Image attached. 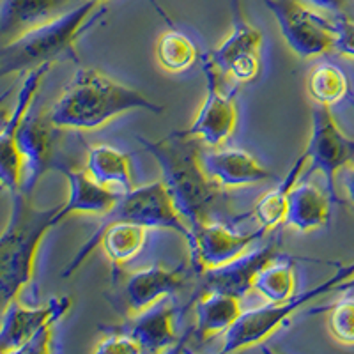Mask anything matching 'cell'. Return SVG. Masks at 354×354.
<instances>
[{"instance_id": "cell-1", "label": "cell", "mask_w": 354, "mask_h": 354, "mask_svg": "<svg viewBox=\"0 0 354 354\" xmlns=\"http://www.w3.org/2000/svg\"><path fill=\"white\" fill-rule=\"evenodd\" d=\"M131 110L160 115L165 109L137 88L119 84L97 69L80 68L48 115L57 128L91 131Z\"/></svg>"}, {"instance_id": "cell-2", "label": "cell", "mask_w": 354, "mask_h": 354, "mask_svg": "<svg viewBox=\"0 0 354 354\" xmlns=\"http://www.w3.org/2000/svg\"><path fill=\"white\" fill-rule=\"evenodd\" d=\"M138 142L160 167L161 181L192 234L207 221L218 195V185L202 167L201 142L177 131L160 140L138 137Z\"/></svg>"}, {"instance_id": "cell-3", "label": "cell", "mask_w": 354, "mask_h": 354, "mask_svg": "<svg viewBox=\"0 0 354 354\" xmlns=\"http://www.w3.org/2000/svg\"><path fill=\"white\" fill-rule=\"evenodd\" d=\"M106 12L105 6L84 0L17 39L0 44V78L57 61H77V41Z\"/></svg>"}, {"instance_id": "cell-4", "label": "cell", "mask_w": 354, "mask_h": 354, "mask_svg": "<svg viewBox=\"0 0 354 354\" xmlns=\"http://www.w3.org/2000/svg\"><path fill=\"white\" fill-rule=\"evenodd\" d=\"M57 207H37L32 195L11 194V213L0 234V317L8 305L18 299L34 277L37 250L44 236L57 225Z\"/></svg>"}, {"instance_id": "cell-5", "label": "cell", "mask_w": 354, "mask_h": 354, "mask_svg": "<svg viewBox=\"0 0 354 354\" xmlns=\"http://www.w3.org/2000/svg\"><path fill=\"white\" fill-rule=\"evenodd\" d=\"M351 274H354V264L340 266L328 280L317 283L305 292L294 294L287 301L268 303V305L257 306V308L243 310L238 321L234 322L225 333L221 353H234V351H241L250 346H255V344L264 342L266 338L273 335L283 322L289 321L306 303L314 301L315 298H321L328 292H333L335 287L347 280Z\"/></svg>"}, {"instance_id": "cell-6", "label": "cell", "mask_w": 354, "mask_h": 354, "mask_svg": "<svg viewBox=\"0 0 354 354\" xmlns=\"http://www.w3.org/2000/svg\"><path fill=\"white\" fill-rule=\"evenodd\" d=\"M113 221H131L147 229H169L188 239L189 230L177 213L163 181L131 188L119 195L110 211H106L96 229L110 225Z\"/></svg>"}, {"instance_id": "cell-7", "label": "cell", "mask_w": 354, "mask_h": 354, "mask_svg": "<svg viewBox=\"0 0 354 354\" xmlns=\"http://www.w3.org/2000/svg\"><path fill=\"white\" fill-rule=\"evenodd\" d=\"M303 153L308 165L306 176L312 172H321L326 179L330 201L340 202L335 181L338 170L354 163V138L344 135L342 129L338 128L330 112V106L315 105L312 109L310 138Z\"/></svg>"}, {"instance_id": "cell-8", "label": "cell", "mask_w": 354, "mask_h": 354, "mask_svg": "<svg viewBox=\"0 0 354 354\" xmlns=\"http://www.w3.org/2000/svg\"><path fill=\"white\" fill-rule=\"evenodd\" d=\"M201 61L205 77V100L198 109L194 122L177 133L195 138L209 147H220L223 142L229 140L236 129L238 109H236L232 94L223 87V82L227 78L211 62L209 55L204 53Z\"/></svg>"}, {"instance_id": "cell-9", "label": "cell", "mask_w": 354, "mask_h": 354, "mask_svg": "<svg viewBox=\"0 0 354 354\" xmlns=\"http://www.w3.org/2000/svg\"><path fill=\"white\" fill-rule=\"evenodd\" d=\"M61 128L50 121L48 113L36 106V100L27 110L18 128V149L21 154V192L32 195L41 177L57 169V138Z\"/></svg>"}, {"instance_id": "cell-10", "label": "cell", "mask_w": 354, "mask_h": 354, "mask_svg": "<svg viewBox=\"0 0 354 354\" xmlns=\"http://www.w3.org/2000/svg\"><path fill=\"white\" fill-rule=\"evenodd\" d=\"M280 34L299 57H315L333 48V24L299 0H264Z\"/></svg>"}, {"instance_id": "cell-11", "label": "cell", "mask_w": 354, "mask_h": 354, "mask_svg": "<svg viewBox=\"0 0 354 354\" xmlns=\"http://www.w3.org/2000/svg\"><path fill=\"white\" fill-rule=\"evenodd\" d=\"M230 11L232 32L207 55L223 77L238 84H248L254 82L261 71L262 34L243 17L239 0L230 2Z\"/></svg>"}, {"instance_id": "cell-12", "label": "cell", "mask_w": 354, "mask_h": 354, "mask_svg": "<svg viewBox=\"0 0 354 354\" xmlns=\"http://www.w3.org/2000/svg\"><path fill=\"white\" fill-rule=\"evenodd\" d=\"M266 232L268 230L264 227L254 230V232H236L221 223L205 221L198 229L192 230L189 238L186 239L192 268L195 273L201 274L205 270L227 264L232 259L245 254L246 250L255 241H259Z\"/></svg>"}, {"instance_id": "cell-13", "label": "cell", "mask_w": 354, "mask_h": 354, "mask_svg": "<svg viewBox=\"0 0 354 354\" xmlns=\"http://www.w3.org/2000/svg\"><path fill=\"white\" fill-rule=\"evenodd\" d=\"M52 64H43L27 73L24 84L17 96V105L9 113L8 121L0 128V188H6L9 194H17L21 188V154L18 149V128L37 97L41 82L46 77Z\"/></svg>"}, {"instance_id": "cell-14", "label": "cell", "mask_w": 354, "mask_h": 354, "mask_svg": "<svg viewBox=\"0 0 354 354\" xmlns=\"http://www.w3.org/2000/svg\"><path fill=\"white\" fill-rule=\"evenodd\" d=\"M69 308L68 296L52 298L41 306H25L18 299L11 301L0 317V353H20L44 324L59 322Z\"/></svg>"}, {"instance_id": "cell-15", "label": "cell", "mask_w": 354, "mask_h": 354, "mask_svg": "<svg viewBox=\"0 0 354 354\" xmlns=\"http://www.w3.org/2000/svg\"><path fill=\"white\" fill-rule=\"evenodd\" d=\"M278 255H280L278 243L273 241L255 252L248 254L245 252L227 264L202 271L198 274L201 283L197 292H223L241 299L250 290H254V282L259 271Z\"/></svg>"}, {"instance_id": "cell-16", "label": "cell", "mask_w": 354, "mask_h": 354, "mask_svg": "<svg viewBox=\"0 0 354 354\" xmlns=\"http://www.w3.org/2000/svg\"><path fill=\"white\" fill-rule=\"evenodd\" d=\"M186 286V271L183 268L151 266L147 270L135 271L122 286V301L131 315L144 312L161 299L174 296Z\"/></svg>"}, {"instance_id": "cell-17", "label": "cell", "mask_w": 354, "mask_h": 354, "mask_svg": "<svg viewBox=\"0 0 354 354\" xmlns=\"http://www.w3.org/2000/svg\"><path fill=\"white\" fill-rule=\"evenodd\" d=\"M57 170L64 174L66 181H68V198H66L64 204L59 205V211L55 214L57 223L77 213H91L103 216L106 211L112 209L119 195H121L113 189L97 185L85 169H77L66 161L59 163Z\"/></svg>"}, {"instance_id": "cell-18", "label": "cell", "mask_w": 354, "mask_h": 354, "mask_svg": "<svg viewBox=\"0 0 354 354\" xmlns=\"http://www.w3.org/2000/svg\"><path fill=\"white\" fill-rule=\"evenodd\" d=\"M202 167L205 174L225 188H238L257 183L277 179L271 170L262 167L250 153L243 149H220L201 153Z\"/></svg>"}, {"instance_id": "cell-19", "label": "cell", "mask_w": 354, "mask_h": 354, "mask_svg": "<svg viewBox=\"0 0 354 354\" xmlns=\"http://www.w3.org/2000/svg\"><path fill=\"white\" fill-rule=\"evenodd\" d=\"M73 0H4L0 4V44L59 17Z\"/></svg>"}, {"instance_id": "cell-20", "label": "cell", "mask_w": 354, "mask_h": 354, "mask_svg": "<svg viewBox=\"0 0 354 354\" xmlns=\"http://www.w3.org/2000/svg\"><path fill=\"white\" fill-rule=\"evenodd\" d=\"M195 326L192 337L197 344L227 333L241 315V299L223 292H197L194 299Z\"/></svg>"}, {"instance_id": "cell-21", "label": "cell", "mask_w": 354, "mask_h": 354, "mask_svg": "<svg viewBox=\"0 0 354 354\" xmlns=\"http://www.w3.org/2000/svg\"><path fill=\"white\" fill-rule=\"evenodd\" d=\"M126 333L131 335L140 346L142 353H160L177 342L174 319H176V306L169 299H161L153 306L145 308L137 315H131Z\"/></svg>"}, {"instance_id": "cell-22", "label": "cell", "mask_w": 354, "mask_h": 354, "mask_svg": "<svg viewBox=\"0 0 354 354\" xmlns=\"http://www.w3.org/2000/svg\"><path fill=\"white\" fill-rule=\"evenodd\" d=\"M330 220V197L317 186L298 181L287 195V211L283 225L298 232L321 229Z\"/></svg>"}, {"instance_id": "cell-23", "label": "cell", "mask_w": 354, "mask_h": 354, "mask_svg": "<svg viewBox=\"0 0 354 354\" xmlns=\"http://www.w3.org/2000/svg\"><path fill=\"white\" fill-rule=\"evenodd\" d=\"M85 170L97 185L126 194L133 188L131 161L128 154L112 145H93L87 149Z\"/></svg>"}, {"instance_id": "cell-24", "label": "cell", "mask_w": 354, "mask_h": 354, "mask_svg": "<svg viewBox=\"0 0 354 354\" xmlns=\"http://www.w3.org/2000/svg\"><path fill=\"white\" fill-rule=\"evenodd\" d=\"M305 167L306 156L305 153H301L298 156V160L294 161V165L290 167L289 172H287L286 179H283L277 188L266 192V194L259 198V202L255 204L254 209H252V214L255 216L259 225L264 227L266 230H270L277 229L278 225H282L283 221H286L287 195H289L290 188L299 181V177H301Z\"/></svg>"}, {"instance_id": "cell-25", "label": "cell", "mask_w": 354, "mask_h": 354, "mask_svg": "<svg viewBox=\"0 0 354 354\" xmlns=\"http://www.w3.org/2000/svg\"><path fill=\"white\" fill-rule=\"evenodd\" d=\"M306 93L315 105L333 106L347 96L349 80L333 62H319L306 75Z\"/></svg>"}, {"instance_id": "cell-26", "label": "cell", "mask_w": 354, "mask_h": 354, "mask_svg": "<svg viewBox=\"0 0 354 354\" xmlns=\"http://www.w3.org/2000/svg\"><path fill=\"white\" fill-rule=\"evenodd\" d=\"M254 290L270 303L287 301L296 290V271L290 259L278 255L259 271Z\"/></svg>"}, {"instance_id": "cell-27", "label": "cell", "mask_w": 354, "mask_h": 354, "mask_svg": "<svg viewBox=\"0 0 354 354\" xmlns=\"http://www.w3.org/2000/svg\"><path fill=\"white\" fill-rule=\"evenodd\" d=\"M158 64L169 73H183L201 59L195 43L186 34L170 28L158 37Z\"/></svg>"}, {"instance_id": "cell-28", "label": "cell", "mask_w": 354, "mask_h": 354, "mask_svg": "<svg viewBox=\"0 0 354 354\" xmlns=\"http://www.w3.org/2000/svg\"><path fill=\"white\" fill-rule=\"evenodd\" d=\"M328 328L337 342L354 346V296L330 306Z\"/></svg>"}, {"instance_id": "cell-29", "label": "cell", "mask_w": 354, "mask_h": 354, "mask_svg": "<svg viewBox=\"0 0 354 354\" xmlns=\"http://www.w3.org/2000/svg\"><path fill=\"white\" fill-rule=\"evenodd\" d=\"M333 24V50L340 55L354 57V20L337 15Z\"/></svg>"}, {"instance_id": "cell-30", "label": "cell", "mask_w": 354, "mask_h": 354, "mask_svg": "<svg viewBox=\"0 0 354 354\" xmlns=\"http://www.w3.org/2000/svg\"><path fill=\"white\" fill-rule=\"evenodd\" d=\"M94 353H110V354H115V353H126V354H137L142 353L140 346L135 338L131 337L129 333H126L124 330L121 331H115V333L109 335L105 337L103 340L97 342V346L94 347Z\"/></svg>"}, {"instance_id": "cell-31", "label": "cell", "mask_w": 354, "mask_h": 354, "mask_svg": "<svg viewBox=\"0 0 354 354\" xmlns=\"http://www.w3.org/2000/svg\"><path fill=\"white\" fill-rule=\"evenodd\" d=\"M57 322H48L44 324L36 335H34L24 347H21L20 353H50L52 351V340H53V328H55Z\"/></svg>"}, {"instance_id": "cell-32", "label": "cell", "mask_w": 354, "mask_h": 354, "mask_svg": "<svg viewBox=\"0 0 354 354\" xmlns=\"http://www.w3.org/2000/svg\"><path fill=\"white\" fill-rule=\"evenodd\" d=\"M306 4L312 6L315 9H321L324 12H331V15H344L347 0H305Z\"/></svg>"}, {"instance_id": "cell-33", "label": "cell", "mask_w": 354, "mask_h": 354, "mask_svg": "<svg viewBox=\"0 0 354 354\" xmlns=\"http://www.w3.org/2000/svg\"><path fill=\"white\" fill-rule=\"evenodd\" d=\"M344 181H346L347 194H349L351 202H353V205H354V165L351 167V169L346 172V177H344Z\"/></svg>"}, {"instance_id": "cell-34", "label": "cell", "mask_w": 354, "mask_h": 354, "mask_svg": "<svg viewBox=\"0 0 354 354\" xmlns=\"http://www.w3.org/2000/svg\"><path fill=\"white\" fill-rule=\"evenodd\" d=\"M335 290H338V292H354V274H351L347 280L338 283V286L335 287Z\"/></svg>"}, {"instance_id": "cell-35", "label": "cell", "mask_w": 354, "mask_h": 354, "mask_svg": "<svg viewBox=\"0 0 354 354\" xmlns=\"http://www.w3.org/2000/svg\"><path fill=\"white\" fill-rule=\"evenodd\" d=\"M93 2H96V4H103V2H105V0H93ZM149 2H151V4H153V6H154V8H156V11H158V12H160L161 17L165 18V20H167V21H170V20H169V17H167L165 12H163V9H161V6H158V4H156V0H149Z\"/></svg>"}, {"instance_id": "cell-36", "label": "cell", "mask_w": 354, "mask_h": 354, "mask_svg": "<svg viewBox=\"0 0 354 354\" xmlns=\"http://www.w3.org/2000/svg\"><path fill=\"white\" fill-rule=\"evenodd\" d=\"M8 117H9V113H6V112H2V110H0V128L4 126L6 121H8Z\"/></svg>"}, {"instance_id": "cell-37", "label": "cell", "mask_w": 354, "mask_h": 354, "mask_svg": "<svg viewBox=\"0 0 354 354\" xmlns=\"http://www.w3.org/2000/svg\"><path fill=\"white\" fill-rule=\"evenodd\" d=\"M351 105H353V109H354V97H351Z\"/></svg>"}]
</instances>
